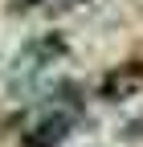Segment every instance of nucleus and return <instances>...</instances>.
I'll return each mask as SVG.
<instances>
[{
	"mask_svg": "<svg viewBox=\"0 0 143 147\" xmlns=\"http://www.w3.org/2000/svg\"><path fill=\"white\" fill-rule=\"evenodd\" d=\"M69 57V41H65V33H37V37H29V41L12 53V61H8V86H29V82H37L45 78V74L53 65H61Z\"/></svg>",
	"mask_w": 143,
	"mask_h": 147,
	"instance_id": "f257e3e1",
	"label": "nucleus"
},
{
	"mask_svg": "<svg viewBox=\"0 0 143 147\" xmlns=\"http://www.w3.org/2000/svg\"><path fill=\"white\" fill-rule=\"evenodd\" d=\"M139 90H143V61H123V65L102 74L98 98L102 102H127V98L139 94Z\"/></svg>",
	"mask_w": 143,
	"mask_h": 147,
	"instance_id": "f03ea898",
	"label": "nucleus"
},
{
	"mask_svg": "<svg viewBox=\"0 0 143 147\" xmlns=\"http://www.w3.org/2000/svg\"><path fill=\"white\" fill-rule=\"evenodd\" d=\"M123 139H143V115H139V119H131L127 127H123Z\"/></svg>",
	"mask_w": 143,
	"mask_h": 147,
	"instance_id": "7ed1b4c3",
	"label": "nucleus"
},
{
	"mask_svg": "<svg viewBox=\"0 0 143 147\" xmlns=\"http://www.w3.org/2000/svg\"><path fill=\"white\" fill-rule=\"evenodd\" d=\"M45 0H8V12H29V8H41Z\"/></svg>",
	"mask_w": 143,
	"mask_h": 147,
	"instance_id": "20e7f679",
	"label": "nucleus"
}]
</instances>
